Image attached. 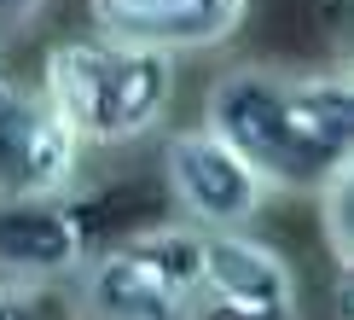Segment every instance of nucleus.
Listing matches in <instances>:
<instances>
[{"label": "nucleus", "mask_w": 354, "mask_h": 320, "mask_svg": "<svg viewBox=\"0 0 354 320\" xmlns=\"http://www.w3.org/2000/svg\"><path fill=\"white\" fill-rule=\"evenodd\" d=\"M186 320H302V309H244V303H221V297H203L198 291Z\"/></svg>", "instance_id": "f8f14e48"}, {"label": "nucleus", "mask_w": 354, "mask_h": 320, "mask_svg": "<svg viewBox=\"0 0 354 320\" xmlns=\"http://www.w3.org/2000/svg\"><path fill=\"white\" fill-rule=\"evenodd\" d=\"M41 6H47V0H0V35H6V29L35 24V18H41Z\"/></svg>", "instance_id": "ddd939ff"}, {"label": "nucleus", "mask_w": 354, "mask_h": 320, "mask_svg": "<svg viewBox=\"0 0 354 320\" xmlns=\"http://www.w3.org/2000/svg\"><path fill=\"white\" fill-rule=\"evenodd\" d=\"M203 128L221 134L268 193H326L354 169V82L348 70L232 64L203 94Z\"/></svg>", "instance_id": "f257e3e1"}, {"label": "nucleus", "mask_w": 354, "mask_h": 320, "mask_svg": "<svg viewBox=\"0 0 354 320\" xmlns=\"http://www.w3.org/2000/svg\"><path fill=\"white\" fill-rule=\"evenodd\" d=\"M70 204V222L82 233V251L99 256L111 245H128L151 227L174 222V204L163 193V181H105V186H76L64 193Z\"/></svg>", "instance_id": "1a4fd4ad"}, {"label": "nucleus", "mask_w": 354, "mask_h": 320, "mask_svg": "<svg viewBox=\"0 0 354 320\" xmlns=\"http://www.w3.org/2000/svg\"><path fill=\"white\" fill-rule=\"evenodd\" d=\"M250 18V0H87L93 35L145 53H215Z\"/></svg>", "instance_id": "39448f33"}, {"label": "nucleus", "mask_w": 354, "mask_h": 320, "mask_svg": "<svg viewBox=\"0 0 354 320\" xmlns=\"http://www.w3.org/2000/svg\"><path fill=\"white\" fill-rule=\"evenodd\" d=\"M319 210H326V245H331V262H337V274H348V268H354V239H348V227H354V169L337 175L326 193H319Z\"/></svg>", "instance_id": "9b49d317"}, {"label": "nucleus", "mask_w": 354, "mask_h": 320, "mask_svg": "<svg viewBox=\"0 0 354 320\" xmlns=\"http://www.w3.org/2000/svg\"><path fill=\"white\" fill-rule=\"evenodd\" d=\"M157 181H163V193L174 204V222H186L198 233H239L268 204V181L203 123L163 134Z\"/></svg>", "instance_id": "20e7f679"}, {"label": "nucleus", "mask_w": 354, "mask_h": 320, "mask_svg": "<svg viewBox=\"0 0 354 320\" xmlns=\"http://www.w3.org/2000/svg\"><path fill=\"white\" fill-rule=\"evenodd\" d=\"M203 297L244 303V309H302L297 303V268L268 239H256L250 227L203 233Z\"/></svg>", "instance_id": "6e6552de"}, {"label": "nucleus", "mask_w": 354, "mask_h": 320, "mask_svg": "<svg viewBox=\"0 0 354 320\" xmlns=\"http://www.w3.org/2000/svg\"><path fill=\"white\" fill-rule=\"evenodd\" d=\"M41 99L70 123V134L87 145H134L163 128L174 105V58L122 47L105 35H70L41 64Z\"/></svg>", "instance_id": "f03ea898"}, {"label": "nucleus", "mask_w": 354, "mask_h": 320, "mask_svg": "<svg viewBox=\"0 0 354 320\" xmlns=\"http://www.w3.org/2000/svg\"><path fill=\"white\" fill-rule=\"evenodd\" d=\"M24 94H29V87H18V76H12V70H0V128H6V116L24 105Z\"/></svg>", "instance_id": "4468645a"}, {"label": "nucleus", "mask_w": 354, "mask_h": 320, "mask_svg": "<svg viewBox=\"0 0 354 320\" xmlns=\"http://www.w3.org/2000/svg\"><path fill=\"white\" fill-rule=\"evenodd\" d=\"M198 291H203V233L169 222L87 256L76 274V309L82 320H186Z\"/></svg>", "instance_id": "7ed1b4c3"}, {"label": "nucleus", "mask_w": 354, "mask_h": 320, "mask_svg": "<svg viewBox=\"0 0 354 320\" xmlns=\"http://www.w3.org/2000/svg\"><path fill=\"white\" fill-rule=\"evenodd\" d=\"M82 262L87 251L64 198H0V280L70 285Z\"/></svg>", "instance_id": "0eeeda50"}, {"label": "nucleus", "mask_w": 354, "mask_h": 320, "mask_svg": "<svg viewBox=\"0 0 354 320\" xmlns=\"http://www.w3.org/2000/svg\"><path fill=\"white\" fill-rule=\"evenodd\" d=\"M0 320H82V309L64 285L0 280Z\"/></svg>", "instance_id": "9d476101"}, {"label": "nucleus", "mask_w": 354, "mask_h": 320, "mask_svg": "<svg viewBox=\"0 0 354 320\" xmlns=\"http://www.w3.org/2000/svg\"><path fill=\"white\" fill-rule=\"evenodd\" d=\"M82 175V140L58 116L41 87H29L24 105L0 128V198H64Z\"/></svg>", "instance_id": "423d86ee"}]
</instances>
